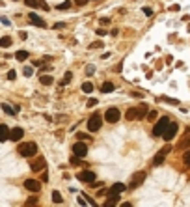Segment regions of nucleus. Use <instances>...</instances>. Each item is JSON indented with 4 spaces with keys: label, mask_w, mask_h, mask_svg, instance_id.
Returning a JSON list of instances; mask_svg holds the SVG:
<instances>
[{
    "label": "nucleus",
    "mask_w": 190,
    "mask_h": 207,
    "mask_svg": "<svg viewBox=\"0 0 190 207\" xmlns=\"http://www.w3.org/2000/svg\"><path fill=\"white\" fill-rule=\"evenodd\" d=\"M17 151H19L21 157H32V155L37 153V146L34 142H22V144H19Z\"/></svg>",
    "instance_id": "1"
},
{
    "label": "nucleus",
    "mask_w": 190,
    "mask_h": 207,
    "mask_svg": "<svg viewBox=\"0 0 190 207\" xmlns=\"http://www.w3.org/2000/svg\"><path fill=\"white\" fill-rule=\"evenodd\" d=\"M168 125H170V119H168L166 116H164V118H160L159 121L155 123V127H153V134H155V136H162V133L166 131V127H168Z\"/></svg>",
    "instance_id": "2"
},
{
    "label": "nucleus",
    "mask_w": 190,
    "mask_h": 207,
    "mask_svg": "<svg viewBox=\"0 0 190 207\" xmlns=\"http://www.w3.org/2000/svg\"><path fill=\"white\" fill-rule=\"evenodd\" d=\"M101 125H103V119H101L99 114H95V116H92L88 119V131L89 133H97V131L101 129Z\"/></svg>",
    "instance_id": "3"
},
{
    "label": "nucleus",
    "mask_w": 190,
    "mask_h": 207,
    "mask_svg": "<svg viewBox=\"0 0 190 207\" xmlns=\"http://www.w3.org/2000/svg\"><path fill=\"white\" fill-rule=\"evenodd\" d=\"M30 168H32L34 172H41V170L47 168V160H45L43 157H36V159L30 160Z\"/></svg>",
    "instance_id": "4"
},
{
    "label": "nucleus",
    "mask_w": 190,
    "mask_h": 207,
    "mask_svg": "<svg viewBox=\"0 0 190 207\" xmlns=\"http://www.w3.org/2000/svg\"><path fill=\"white\" fill-rule=\"evenodd\" d=\"M170 151H172V146H164V147H162V149L159 151V153L155 155V159H153V164H155V166H159V164H162V160L166 159V155L170 153Z\"/></svg>",
    "instance_id": "5"
},
{
    "label": "nucleus",
    "mask_w": 190,
    "mask_h": 207,
    "mask_svg": "<svg viewBox=\"0 0 190 207\" xmlns=\"http://www.w3.org/2000/svg\"><path fill=\"white\" fill-rule=\"evenodd\" d=\"M143 179H145V172H136V173L132 176V179H130V185H129V187H130V189H138L140 185L143 183Z\"/></svg>",
    "instance_id": "6"
},
{
    "label": "nucleus",
    "mask_w": 190,
    "mask_h": 207,
    "mask_svg": "<svg viewBox=\"0 0 190 207\" xmlns=\"http://www.w3.org/2000/svg\"><path fill=\"white\" fill-rule=\"evenodd\" d=\"M105 119H106L108 123H116V121H119V110H118V108H108L106 114H105Z\"/></svg>",
    "instance_id": "7"
},
{
    "label": "nucleus",
    "mask_w": 190,
    "mask_h": 207,
    "mask_svg": "<svg viewBox=\"0 0 190 207\" xmlns=\"http://www.w3.org/2000/svg\"><path fill=\"white\" fill-rule=\"evenodd\" d=\"M175 133H177V123H172V121H170V125H168L166 131L162 133V138H164V140H172V138L175 136Z\"/></svg>",
    "instance_id": "8"
},
{
    "label": "nucleus",
    "mask_w": 190,
    "mask_h": 207,
    "mask_svg": "<svg viewBox=\"0 0 190 207\" xmlns=\"http://www.w3.org/2000/svg\"><path fill=\"white\" fill-rule=\"evenodd\" d=\"M73 153H76L78 157H86V153H88L86 144H84V142H76V144L73 146Z\"/></svg>",
    "instance_id": "9"
},
{
    "label": "nucleus",
    "mask_w": 190,
    "mask_h": 207,
    "mask_svg": "<svg viewBox=\"0 0 190 207\" xmlns=\"http://www.w3.org/2000/svg\"><path fill=\"white\" fill-rule=\"evenodd\" d=\"M78 179H80V181H86V183H93V181H95V173L89 172V170H84V172L78 173Z\"/></svg>",
    "instance_id": "10"
},
{
    "label": "nucleus",
    "mask_w": 190,
    "mask_h": 207,
    "mask_svg": "<svg viewBox=\"0 0 190 207\" xmlns=\"http://www.w3.org/2000/svg\"><path fill=\"white\" fill-rule=\"evenodd\" d=\"M123 190H125V185H123V183H116V185H112V187L108 189V196H119Z\"/></svg>",
    "instance_id": "11"
},
{
    "label": "nucleus",
    "mask_w": 190,
    "mask_h": 207,
    "mask_svg": "<svg viewBox=\"0 0 190 207\" xmlns=\"http://www.w3.org/2000/svg\"><path fill=\"white\" fill-rule=\"evenodd\" d=\"M24 187H26L30 192H39V190H41V185H39L37 181H34V179H26V181H24Z\"/></svg>",
    "instance_id": "12"
},
{
    "label": "nucleus",
    "mask_w": 190,
    "mask_h": 207,
    "mask_svg": "<svg viewBox=\"0 0 190 207\" xmlns=\"http://www.w3.org/2000/svg\"><path fill=\"white\" fill-rule=\"evenodd\" d=\"M30 23L36 24V26H39V28H45V26H47V24H45V21H43L41 17H37L36 13H30Z\"/></svg>",
    "instance_id": "13"
},
{
    "label": "nucleus",
    "mask_w": 190,
    "mask_h": 207,
    "mask_svg": "<svg viewBox=\"0 0 190 207\" xmlns=\"http://www.w3.org/2000/svg\"><path fill=\"white\" fill-rule=\"evenodd\" d=\"M22 136H24V131H22V129L15 127L13 131H11V140H13V142H15V140H21Z\"/></svg>",
    "instance_id": "14"
},
{
    "label": "nucleus",
    "mask_w": 190,
    "mask_h": 207,
    "mask_svg": "<svg viewBox=\"0 0 190 207\" xmlns=\"http://www.w3.org/2000/svg\"><path fill=\"white\" fill-rule=\"evenodd\" d=\"M11 140V131L8 129V125H2V142H8Z\"/></svg>",
    "instance_id": "15"
},
{
    "label": "nucleus",
    "mask_w": 190,
    "mask_h": 207,
    "mask_svg": "<svg viewBox=\"0 0 190 207\" xmlns=\"http://www.w3.org/2000/svg\"><path fill=\"white\" fill-rule=\"evenodd\" d=\"M101 92H103V93H110V92H114V84H112V82H105L103 86H101Z\"/></svg>",
    "instance_id": "16"
},
{
    "label": "nucleus",
    "mask_w": 190,
    "mask_h": 207,
    "mask_svg": "<svg viewBox=\"0 0 190 207\" xmlns=\"http://www.w3.org/2000/svg\"><path fill=\"white\" fill-rule=\"evenodd\" d=\"M39 80H41V84H43V86H50L54 79L50 77V75H41V79H39Z\"/></svg>",
    "instance_id": "17"
},
{
    "label": "nucleus",
    "mask_w": 190,
    "mask_h": 207,
    "mask_svg": "<svg viewBox=\"0 0 190 207\" xmlns=\"http://www.w3.org/2000/svg\"><path fill=\"white\" fill-rule=\"evenodd\" d=\"M147 114H149V112H147V106H145V105H140V106H138V119L145 118Z\"/></svg>",
    "instance_id": "18"
},
{
    "label": "nucleus",
    "mask_w": 190,
    "mask_h": 207,
    "mask_svg": "<svg viewBox=\"0 0 190 207\" xmlns=\"http://www.w3.org/2000/svg\"><path fill=\"white\" fill-rule=\"evenodd\" d=\"M188 146H190V134H186L181 142H179V149H186Z\"/></svg>",
    "instance_id": "19"
},
{
    "label": "nucleus",
    "mask_w": 190,
    "mask_h": 207,
    "mask_svg": "<svg viewBox=\"0 0 190 207\" xmlns=\"http://www.w3.org/2000/svg\"><path fill=\"white\" fill-rule=\"evenodd\" d=\"M52 202H54V203H63V198H62V194H60L58 190L52 192Z\"/></svg>",
    "instance_id": "20"
},
{
    "label": "nucleus",
    "mask_w": 190,
    "mask_h": 207,
    "mask_svg": "<svg viewBox=\"0 0 190 207\" xmlns=\"http://www.w3.org/2000/svg\"><path fill=\"white\" fill-rule=\"evenodd\" d=\"M127 119H138V108H130L127 112Z\"/></svg>",
    "instance_id": "21"
},
{
    "label": "nucleus",
    "mask_w": 190,
    "mask_h": 207,
    "mask_svg": "<svg viewBox=\"0 0 190 207\" xmlns=\"http://www.w3.org/2000/svg\"><path fill=\"white\" fill-rule=\"evenodd\" d=\"M0 45H2L4 49H8V47L11 45V37H9V36H4L2 39H0Z\"/></svg>",
    "instance_id": "22"
},
{
    "label": "nucleus",
    "mask_w": 190,
    "mask_h": 207,
    "mask_svg": "<svg viewBox=\"0 0 190 207\" xmlns=\"http://www.w3.org/2000/svg\"><path fill=\"white\" fill-rule=\"evenodd\" d=\"M26 58H28V50H19L17 52V60L19 62H24Z\"/></svg>",
    "instance_id": "23"
},
{
    "label": "nucleus",
    "mask_w": 190,
    "mask_h": 207,
    "mask_svg": "<svg viewBox=\"0 0 190 207\" xmlns=\"http://www.w3.org/2000/svg\"><path fill=\"white\" fill-rule=\"evenodd\" d=\"M82 92L92 93V92H93V84H92V82H84V84H82Z\"/></svg>",
    "instance_id": "24"
},
{
    "label": "nucleus",
    "mask_w": 190,
    "mask_h": 207,
    "mask_svg": "<svg viewBox=\"0 0 190 207\" xmlns=\"http://www.w3.org/2000/svg\"><path fill=\"white\" fill-rule=\"evenodd\" d=\"M2 110H4L6 114H15V108H11V106H9V105H6V103L2 105Z\"/></svg>",
    "instance_id": "25"
},
{
    "label": "nucleus",
    "mask_w": 190,
    "mask_h": 207,
    "mask_svg": "<svg viewBox=\"0 0 190 207\" xmlns=\"http://www.w3.org/2000/svg\"><path fill=\"white\" fill-rule=\"evenodd\" d=\"M71 8V2H69V0H65V2H62L60 6H58V9H69Z\"/></svg>",
    "instance_id": "26"
},
{
    "label": "nucleus",
    "mask_w": 190,
    "mask_h": 207,
    "mask_svg": "<svg viewBox=\"0 0 190 207\" xmlns=\"http://www.w3.org/2000/svg\"><path fill=\"white\" fill-rule=\"evenodd\" d=\"M24 2H26L30 8H39V2H37V0H24Z\"/></svg>",
    "instance_id": "27"
},
{
    "label": "nucleus",
    "mask_w": 190,
    "mask_h": 207,
    "mask_svg": "<svg viewBox=\"0 0 190 207\" xmlns=\"http://www.w3.org/2000/svg\"><path fill=\"white\" fill-rule=\"evenodd\" d=\"M17 79V73L11 69V71H8V80H15Z\"/></svg>",
    "instance_id": "28"
},
{
    "label": "nucleus",
    "mask_w": 190,
    "mask_h": 207,
    "mask_svg": "<svg viewBox=\"0 0 190 207\" xmlns=\"http://www.w3.org/2000/svg\"><path fill=\"white\" fill-rule=\"evenodd\" d=\"M71 79H73V75H71L69 71H67V73H65V77H63V80H62V84H67V82H69Z\"/></svg>",
    "instance_id": "29"
},
{
    "label": "nucleus",
    "mask_w": 190,
    "mask_h": 207,
    "mask_svg": "<svg viewBox=\"0 0 190 207\" xmlns=\"http://www.w3.org/2000/svg\"><path fill=\"white\" fill-rule=\"evenodd\" d=\"M101 47H103V43H101V41H93L92 45H89V49H101Z\"/></svg>",
    "instance_id": "30"
},
{
    "label": "nucleus",
    "mask_w": 190,
    "mask_h": 207,
    "mask_svg": "<svg viewBox=\"0 0 190 207\" xmlns=\"http://www.w3.org/2000/svg\"><path fill=\"white\" fill-rule=\"evenodd\" d=\"M36 203H37V198H36V196L28 198V202H26V205H36Z\"/></svg>",
    "instance_id": "31"
},
{
    "label": "nucleus",
    "mask_w": 190,
    "mask_h": 207,
    "mask_svg": "<svg viewBox=\"0 0 190 207\" xmlns=\"http://www.w3.org/2000/svg\"><path fill=\"white\" fill-rule=\"evenodd\" d=\"M160 101H166V103H172V105H177L175 99H168V97H160Z\"/></svg>",
    "instance_id": "32"
},
{
    "label": "nucleus",
    "mask_w": 190,
    "mask_h": 207,
    "mask_svg": "<svg viewBox=\"0 0 190 207\" xmlns=\"http://www.w3.org/2000/svg\"><path fill=\"white\" fill-rule=\"evenodd\" d=\"M32 73H34L32 67H24V75H26V77H32Z\"/></svg>",
    "instance_id": "33"
},
{
    "label": "nucleus",
    "mask_w": 190,
    "mask_h": 207,
    "mask_svg": "<svg viewBox=\"0 0 190 207\" xmlns=\"http://www.w3.org/2000/svg\"><path fill=\"white\" fill-rule=\"evenodd\" d=\"M185 162L190 166V151H186V153H185Z\"/></svg>",
    "instance_id": "34"
},
{
    "label": "nucleus",
    "mask_w": 190,
    "mask_h": 207,
    "mask_svg": "<svg viewBox=\"0 0 190 207\" xmlns=\"http://www.w3.org/2000/svg\"><path fill=\"white\" fill-rule=\"evenodd\" d=\"M147 118H149V119H155V118H156V110H151V112L147 114Z\"/></svg>",
    "instance_id": "35"
},
{
    "label": "nucleus",
    "mask_w": 190,
    "mask_h": 207,
    "mask_svg": "<svg viewBox=\"0 0 190 207\" xmlns=\"http://www.w3.org/2000/svg\"><path fill=\"white\" fill-rule=\"evenodd\" d=\"M143 13H145V15H149V17L153 15V11H151V9H149V8H143Z\"/></svg>",
    "instance_id": "36"
},
{
    "label": "nucleus",
    "mask_w": 190,
    "mask_h": 207,
    "mask_svg": "<svg viewBox=\"0 0 190 207\" xmlns=\"http://www.w3.org/2000/svg\"><path fill=\"white\" fill-rule=\"evenodd\" d=\"M108 23H110L108 17H103V19H101V24H108Z\"/></svg>",
    "instance_id": "37"
},
{
    "label": "nucleus",
    "mask_w": 190,
    "mask_h": 207,
    "mask_svg": "<svg viewBox=\"0 0 190 207\" xmlns=\"http://www.w3.org/2000/svg\"><path fill=\"white\" fill-rule=\"evenodd\" d=\"M93 71H95V69L92 67V65H89V67H86V73H88V75H93Z\"/></svg>",
    "instance_id": "38"
},
{
    "label": "nucleus",
    "mask_w": 190,
    "mask_h": 207,
    "mask_svg": "<svg viewBox=\"0 0 190 207\" xmlns=\"http://www.w3.org/2000/svg\"><path fill=\"white\" fill-rule=\"evenodd\" d=\"M95 105H97L95 99H89V101H88V106H95Z\"/></svg>",
    "instance_id": "39"
},
{
    "label": "nucleus",
    "mask_w": 190,
    "mask_h": 207,
    "mask_svg": "<svg viewBox=\"0 0 190 207\" xmlns=\"http://www.w3.org/2000/svg\"><path fill=\"white\" fill-rule=\"evenodd\" d=\"M47 179H49V176H47V172H43V173H41V181H47Z\"/></svg>",
    "instance_id": "40"
},
{
    "label": "nucleus",
    "mask_w": 190,
    "mask_h": 207,
    "mask_svg": "<svg viewBox=\"0 0 190 207\" xmlns=\"http://www.w3.org/2000/svg\"><path fill=\"white\" fill-rule=\"evenodd\" d=\"M86 2H88V0H76L75 4H76V6H82V4H86Z\"/></svg>",
    "instance_id": "41"
}]
</instances>
